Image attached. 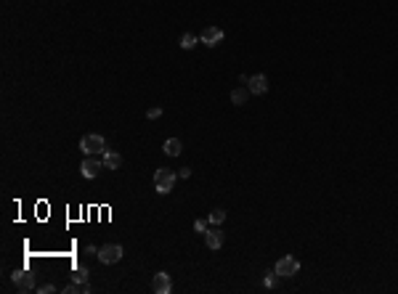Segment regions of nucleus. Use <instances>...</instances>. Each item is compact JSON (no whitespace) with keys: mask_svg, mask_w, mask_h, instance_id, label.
Listing matches in <instances>:
<instances>
[{"mask_svg":"<svg viewBox=\"0 0 398 294\" xmlns=\"http://www.w3.org/2000/svg\"><path fill=\"white\" fill-rule=\"evenodd\" d=\"M194 230H196V234H205V230H207V223H205V220H196V223H194Z\"/></svg>","mask_w":398,"mask_h":294,"instance_id":"aec40b11","label":"nucleus"},{"mask_svg":"<svg viewBox=\"0 0 398 294\" xmlns=\"http://www.w3.org/2000/svg\"><path fill=\"white\" fill-rule=\"evenodd\" d=\"M157 117H162V106H151L146 112V119H157Z\"/></svg>","mask_w":398,"mask_h":294,"instance_id":"f3484780","label":"nucleus"},{"mask_svg":"<svg viewBox=\"0 0 398 294\" xmlns=\"http://www.w3.org/2000/svg\"><path fill=\"white\" fill-rule=\"evenodd\" d=\"M11 281H13V286H16L19 291H32L35 289V276L29 270H13Z\"/></svg>","mask_w":398,"mask_h":294,"instance_id":"39448f33","label":"nucleus"},{"mask_svg":"<svg viewBox=\"0 0 398 294\" xmlns=\"http://www.w3.org/2000/svg\"><path fill=\"white\" fill-rule=\"evenodd\" d=\"M181 149H183V143L178 141V138H167V141H165V154H167V157H178Z\"/></svg>","mask_w":398,"mask_h":294,"instance_id":"f8f14e48","label":"nucleus"},{"mask_svg":"<svg viewBox=\"0 0 398 294\" xmlns=\"http://www.w3.org/2000/svg\"><path fill=\"white\" fill-rule=\"evenodd\" d=\"M189 175H191V170H189V167H181V170H178V178H183V180H186Z\"/></svg>","mask_w":398,"mask_h":294,"instance_id":"412c9836","label":"nucleus"},{"mask_svg":"<svg viewBox=\"0 0 398 294\" xmlns=\"http://www.w3.org/2000/svg\"><path fill=\"white\" fill-rule=\"evenodd\" d=\"M53 291H56L53 284H40V286H37V294H53Z\"/></svg>","mask_w":398,"mask_h":294,"instance_id":"a211bd4d","label":"nucleus"},{"mask_svg":"<svg viewBox=\"0 0 398 294\" xmlns=\"http://www.w3.org/2000/svg\"><path fill=\"white\" fill-rule=\"evenodd\" d=\"M101 170H106L104 162H101V159H93V157H88V159L80 164V173H83V178H88V180H90V178H96Z\"/></svg>","mask_w":398,"mask_h":294,"instance_id":"423d86ee","label":"nucleus"},{"mask_svg":"<svg viewBox=\"0 0 398 294\" xmlns=\"http://www.w3.org/2000/svg\"><path fill=\"white\" fill-rule=\"evenodd\" d=\"M98 260H101V265H114V262L122 260V246H120V244H106V246H101Z\"/></svg>","mask_w":398,"mask_h":294,"instance_id":"20e7f679","label":"nucleus"},{"mask_svg":"<svg viewBox=\"0 0 398 294\" xmlns=\"http://www.w3.org/2000/svg\"><path fill=\"white\" fill-rule=\"evenodd\" d=\"M196 43H199V40H196L194 35H189V32H186V35H183V37H181V48H183V51H191V48H194V45H196Z\"/></svg>","mask_w":398,"mask_h":294,"instance_id":"2eb2a0df","label":"nucleus"},{"mask_svg":"<svg viewBox=\"0 0 398 294\" xmlns=\"http://www.w3.org/2000/svg\"><path fill=\"white\" fill-rule=\"evenodd\" d=\"M247 88L252 96H263V93H268V77L266 74H252L247 80Z\"/></svg>","mask_w":398,"mask_h":294,"instance_id":"6e6552de","label":"nucleus"},{"mask_svg":"<svg viewBox=\"0 0 398 294\" xmlns=\"http://www.w3.org/2000/svg\"><path fill=\"white\" fill-rule=\"evenodd\" d=\"M101 162H104L106 170H117L122 164V157H120V154H114V151H104L101 154Z\"/></svg>","mask_w":398,"mask_h":294,"instance_id":"9b49d317","label":"nucleus"},{"mask_svg":"<svg viewBox=\"0 0 398 294\" xmlns=\"http://www.w3.org/2000/svg\"><path fill=\"white\" fill-rule=\"evenodd\" d=\"M276 270H273V273H266V286H276Z\"/></svg>","mask_w":398,"mask_h":294,"instance_id":"6ab92c4d","label":"nucleus"},{"mask_svg":"<svg viewBox=\"0 0 398 294\" xmlns=\"http://www.w3.org/2000/svg\"><path fill=\"white\" fill-rule=\"evenodd\" d=\"M247 98H250V88H247V85H244V88H236V90L231 93V101H234L236 106H239V103H244Z\"/></svg>","mask_w":398,"mask_h":294,"instance_id":"ddd939ff","label":"nucleus"},{"mask_svg":"<svg viewBox=\"0 0 398 294\" xmlns=\"http://www.w3.org/2000/svg\"><path fill=\"white\" fill-rule=\"evenodd\" d=\"M223 230H207V234H205V244H207V249H221V246H223Z\"/></svg>","mask_w":398,"mask_h":294,"instance_id":"9d476101","label":"nucleus"},{"mask_svg":"<svg viewBox=\"0 0 398 294\" xmlns=\"http://www.w3.org/2000/svg\"><path fill=\"white\" fill-rule=\"evenodd\" d=\"M151 289H154L157 294H170V289H173L170 276H167L165 270H162V273H157V276H154V281H151Z\"/></svg>","mask_w":398,"mask_h":294,"instance_id":"1a4fd4ad","label":"nucleus"},{"mask_svg":"<svg viewBox=\"0 0 398 294\" xmlns=\"http://www.w3.org/2000/svg\"><path fill=\"white\" fill-rule=\"evenodd\" d=\"M221 40H223V29L221 27H205L202 37H199V43H205L207 48H215Z\"/></svg>","mask_w":398,"mask_h":294,"instance_id":"0eeeda50","label":"nucleus"},{"mask_svg":"<svg viewBox=\"0 0 398 294\" xmlns=\"http://www.w3.org/2000/svg\"><path fill=\"white\" fill-rule=\"evenodd\" d=\"M273 270H276L279 278H292V276L300 270V262H297L292 255H287V257H282V260L276 262V268H273Z\"/></svg>","mask_w":398,"mask_h":294,"instance_id":"7ed1b4c3","label":"nucleus"},{"mask_svg":"<svg viewBox=\"0 0 398 294\" xmlns=\"http://www.w3.org/2000/svg\"><path fill=\"white\" fill-rule=\"evenodd\" d=\"M80 151L88 154V157H93V154H104L106 151V141H104V135L98 133H88L80 138Z\"/></svg>","mask_w":398,"mask_h":294,"instance_id":"f257e3e1","label":"nucleus"},{"mask_svg":"<svg viewBox=\"0 0 398 294\" xmlns=\"http://www.w3.org/2000/svg\"><path fill=\"white\" fill-rule=\"evenodd\" d=\"M175 178H178V173H173V170H167V167L157 170L154 173V188L160 194H170L173 185H175Z\"/></svg>","mask_w":398,"mask_h":294,"instance_id":"f03ea898","label":"nucleus"},{"mask_svg":"<svg viewBox=\"0 0 398 294\" xmlns=\"http://www.w3.org/2000/svg\"><path fill=\"white\" fill-rule=\"evenodd\" d=\"M223 220H226V212H223V209H212V212H210V223H212V225H221Z\"/></svg>","mask_w":398,"mask_h":294,"instance_id":"dca6fc26","label":"nucleus"},{"mask_svg":"<svg viewBox=\"0 0 398 294\" xmlns=\"http://www.w3.org/2000/svg\"><path fill=\"white\" fill-rule=\"evenodd\" d=\"M72 281H77V284H85V281H88V268H85V265L74 268V273H72Z\"/></svg>","mask_w":398,"mask_h":294,"instance_id":"4468645a","label":"nucleus"}]
</instances>
